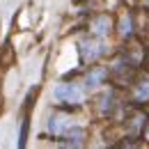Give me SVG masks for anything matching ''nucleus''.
<instances>
[{"label": "nucleus", "instance_id": "39448f33", "mask_svg": "<svg viewBox=\"0 0 149 149\" xmlns=\"http://www.w3.org/2000/svg\"><path fill=\"white\" fill-rule=\"evenodd\" d=\"M62 138H64L62 145H67V147H80V145L85 142V131L80 129V126H74V124H71L69 129L64 131Z\"/></svg>", "mask_w": 149, "mask_h": 149}, {"label": "nucleus", "instance_id": "20e7f679", "mask_svg": "<svg viewBox=\"0 0 149 149\" xmlns=\"http://www.w3.org/2000/svg\"><path fill=\"white\" fill-rule=\"evenodd\" d=\"M106 78H108V69H106V67H92V69L87 71V76H85V87L96 90Z\"/></svg>", "mask_w": 149, "mask_h": 149}, {"label": "nucleus", "instance_id": "423d86ee", "mask_svg": "<svg viewBox=\"0 0 149 149\" xmlns=\"http://www.w3.org/2000/svg\"><path fill=\"white\" fill-rule=\"evenodd\" d=\"M92 30L99 35V37H106L110 32V19L108 16H99V19L92 21Z\"/></svg>", "mask_w": 149, "mask_h": 149}, {"label": "nucleus", "instance_id": "f257e3e1", "mask_svg": "<svg viewBox=\"0 0 149 149\" xmlns=\"http://www.w3.org/2000/svg\"><path fill=\"white\" fill-rule=\"evenodd\" d=\"M53 96L57 99V103L78 106V103H83V99H85V90H83V85H78L76 80H64V83L55 85Z\"/></svg>", "mask_w": 149, "mask_h": 149}, {"label": "nucleus", "instance_id": "f03ea898", "mask_svg": "<svg viewBox=\"0 0 149 149\" xmlns=\"http://www.w3.org/2000/svg\"><path fill=\"white\" fill-rule=\"evenodd\" d=\"M71 124H74V119H71L67 112H53V115L48 117V126H46V131H48V135H53V138H62L64 131L69 129Z\"/></svg>", "mask_w": 149, "mask_h": 149}, {"label": "nucleus", "instance_id": "7ed1b4c3", "mask_svg": "<svg viewBox=\"0 0 149 149\" xmlns=\"http://www.w3.org/2000/svg\"><path fill=\"white\" fill-rule=\"evenodd\" d=\"M78 51H80L83 62H94V60H99V57H101V53H103L101 44H96L94 39H85V41H80Z\"/></svg>", "mask_w": 149, "mask_h": 149}]
</instances>
